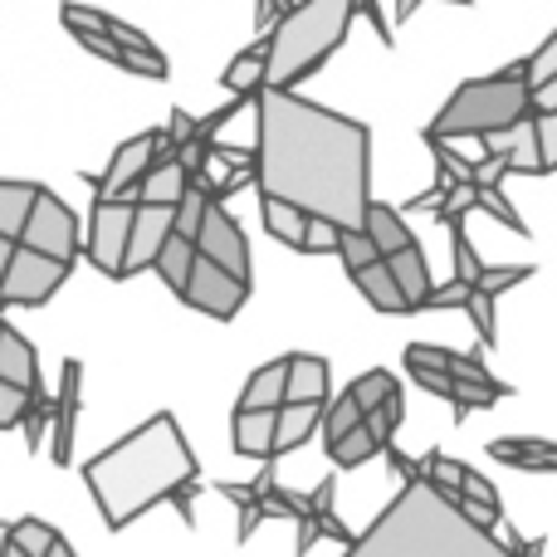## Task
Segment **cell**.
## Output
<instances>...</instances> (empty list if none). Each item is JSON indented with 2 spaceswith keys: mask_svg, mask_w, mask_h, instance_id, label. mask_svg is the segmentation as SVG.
Listing matches in <instances>:
<instances>
[{
  "mask_svg": "<svg viewBox=\"0 0 557 557\" xmlns=\"http://www.w3.org/2000/svg\"><path fill=\"white\" fill-rule=\"evenodd\" d=\"M255 186L308 221L362 231L372 206V133L367 123L304 94L255 98Z\"/></svg>",
  "mask_w": 557,
  "mask_h": 557,
  "instance_id": "obj_1",
  "label": "cell"
},
{
  "mask_svg": "<svg viewBox=\"0 0 557 557\" xmlns=\"http://www.w3.org/2000/svg\"><path fill=\"white\" fill-rule=\"evenodd\" d=\"M88 494H94L98 513L108 529H127L133 519H143L152 504H172L182 513V523H196V465L191 445H186L182 425L172 411H157L152 421H143L133 435H123L117 445H108L103 455L84 465Z\"/></svg>",
  "mask_w": 557,
  "mask_h": 557,
  "instance_id": "obj_2",
  "label": "cell"
},
{
  "mask_svg": "<svg viewBox=\"0 0 557 557\" xmlns=\"http://www.w3.org/2000/svg\"><path fill=\"white\" fill-rule=\"evenodd\" d=\"M343 557H509V548L494 533L474 529L425 480H411Z\"/></svg>",
  "mask_w": 557,
  "mask_h": 557,
  "instance_id": "obj_3",
  "label": "cell"
},
{
  "mask_svg": "<svg viewBox=\"0 0 557 557\" xmlns=\"http://www.w3.org/2000/svg\"><path fill=\"white\" fill-rule=\"evenodd\" d=\"M352 20H357V0H308V5H294L264 35V49H270L264 88L294 94V84H304L313 69H323L343 49Z\"/></svg>",
  "mask_w": 557,
  "mask_h": 557,
  "instance_id": "obj_4",
  "label": "cell"
},
{
  "mask_svg": "<svg viewBox=\"0 0 557 557\" xmlns=\"http://www.w3.org/2000/svg\"><path fill=\"white\" fill-rule=\"evenodd\" d=\"M523 117H533V88L519 84V78L490 74V78H470V84L455 88L445 98V108L435 113V123L425 127V137H435V143H455V137L490 143V137L513 133Z\"/></svg>",
  "mask_w": 557,
  "mask_h": 557,
  "instance_id": "obj_5",
  "label": "cell"
},
{
  "mask_svg": "<svg viewBox=\"0 0 557 557\" xmlns=\"http://www.w3.org/2000/svg\"><path fill=\"white\" fill-rule=\"evenodd\" d=\"M20 250L45 255L54 264H74L78 260V221L54 191H39L35 211L25 221V235H20Z\"/></svg>",
  "mask_w": 557,
  "mask_h": 557,
  "instance_id": "obj_6",
  "label": "cell"
},
{
  "mask_svg": "<svg viewBox=\"0 0 557 557\" xmlns=\"http://www.w3.org/2000/svg\"><path fill=\"white\" fill-rule=\"evenodd\" d=\"M162 152H166V137L162 133H137L133 143H123L113 157H108V172L103 176H88V186H94L98 201H127V196H137L143 176L152 172V162Z\"/></svg>",
  "mask_w": 557,
  "mask_h": 557,
  "instance_id": "obj_7",
  "label": "cell"
},
{
  "mask_svg": "<svg viewBox=\"0 0 557 557\" xmlns=\"http://www.w3.org/2000/svg\"><path fill=\"white\" fill-rule=\"evenodd\" d=\"M133 221H137V196H127V201H94V221H88V260L98 264V274L123 278V255H127Z\"/></svg>",
  "mask_w": 557,
  "mask_h": 557,
  "instance_id": "obj_8",
  "label": "cell"
},
{
  "mask_svg": "<svg viewBox=\"0 0 557 557\" xmlns=\"http://www.w3.org/2000/svg\"><path fill=\"white\" fill-rule=\"evenodd\" d=\"M64 278H69V264H54V260H45V255H29L15 245L10 270L0 278V304L5 308H39L59 294Z\"/></svg>",
  "mask_w": 557,
  "mask_h": 557,
  "instance_id": "obj_9",
  "label": "cell"
},
{
  "mask_svg": "<svg viewBox=\"0 0 557 557\" xmlns=\"http://www.w3.org/2000/svg\"><path fill=\"white\" fill-rule=\"evenodd\" d=\"M196 255L211 260L215 270H225L231 278H240V284H250V240H245L240 221H235L221 201L206 206L201 235H196Z\"/></svg>",
  "mask_w": 557,
  "mask_h": 557,
  "instance_id": "obj_10",
  "label": "cell"
},
{
  "mask_svg": "<svg viewBox=\"0 0 557 557\" xmlns=\"http://www.w3.org/2000/svg\"><path fill=\"white\" fill-rule=\"evenodd\" d=\"M182 298L196 308V313L215 318V323H231V318L245 308V298H250V284H240V278H231L225 270H215L211 260H201V255H196Z\"/></svg>",
  "mask_w": 557,
  "mask_h": 557,
  "instance_id": "obj_11",
  "label": "cell"
},
{
  "mask_svg": "<svg viewBox=\"0 0 557 557\" xmlns=\"http://www.w3.org/2000/svg\"><path fill=\"white\" fill-rule=\"evenodd\" d=\"M333 504H337V480H333V474H327V480L318 484L313 494H304V509H298V543H294L298 557L313 553L318 539H333V543H343V548H352L357 533L347 529L343 519H337Z\"/></svg>",
  "mask_w": 557,
  "mask_h": 557,
  "instance_id": "obj_12",
  "label": "cell"
},
{
  "mask_svg": "<svg viewBox=\"0 0 557 557\" xmlns=\"http://www.w3.org/2000/svg\"><path fill=\"white\" fill-rule=\"evenodd\" d=\"M172 225H176V206H143L137 201V221H133L127 255H123V278L152 270L157 255H162V245L172 240Z\"/></svg>",
  "mask_w": 557,
  "mask_h": 557,
  "instance_id": "obj_13",
  "label": "cell"
},
{
  "mask_svg": "<svg viewBox=\"0 0 557 557\" xmlns=\"http://www.w3.org/2000/svg\"><path fill=\"white\" fill-rule=\"evenodd\" d=\"M327 382H333V372H327L323 357L294 352V357H288L284 406H323V401H327Z\"/></svg>",
  "mask_w": 557,
  "mask_h": 557,
  "instance_id": "obj_14",
  "label": "cell"
},
{
  "mask_svg": "<svg viewBox=\"0 0 557 557\" xmlns=\"http://www.w3.org/2000/svg\"><path fill=\"white\" fill-rule=\"evenodd\" d=\"M191 186H196L191 172H186L172 152H162L152 162V172L143 176V186H137V201L143 206H182V196L191 191Z\"/></svg>",
  "mask_w": 557,
  "mask_h": 557,
  "instance_id": "obj_15",
  "label": "cell"
},
{
  "mask_svg": "<svg viewBox=\"0 0 557 557\" xmlns=\"http://www.w3.org/2000/svg\"><path fill=\"white\" fill-rule=\"evenodd\" d=\"M0 382L39 396V357H35V347H29V337H20L10 323L0 327Z\"/></svg>",
  "mask_w": 557,
  "mask_h": 557,
  "instance_id": "obj_16",
  "label": "cell"
},
{
  "mask_svg": "<svg viewBox=\"0 0 557 557\" xmlns=\"http://www.w3.org/2000/svg\"><path fill=\"white\" fill-rule=\"evenodd\" d=\"M362 235L376 245V255H382V260H392V255H401V250H411V245H421V240L411 235V225H406V215L396 211V206H382V201L367 206Z\"/></svg>",
  "mask_w": 557,
  "mask_h": 557,
  "instance_id": "obj_17",
  "label": "cell"
},
{
  "mask_svg": "<svg viewBox=\"0 0 557 557\" xmlns=\"http://www.w3.org/2000/svg\"><path fill=\"white\" fill-rule=\"evenodd\" d=\"M78 376H84V367H78V362H64V386H59V401H54V411H49V431H54V460H59V465H69V455H74Z\"/></svg>",
  "mask_w": 557,
  "mask_h": 557,
  "instance_id": "obj_18",
  "label": "cell"
},
{
  "mask_svg": "<svg viewBox=\"0 0 557 557\" xmlns=\"http://www.w3.org/2000/svg\"><path fill=\"white\" fill-rule=\"evenodd\" d=\"M386 270H392L396 278V288H401V298H406V313H421L425 308V298H431V264H425V250L421 245H411V250H401V255H392V260H382Z\"/></svg>",
  "mask_w": 557,
  "mask_h": 557,
  "instance_id": "obj_19",
  "label": "cell"
},
{
  "mask_svg": "<svg viewBox=\"0 0 557 557\" xmlns=\"http://www.w3.org/2000/svg\"><path fill=\"white\" fill-rule=\"evenodd\" d=\"M274 421L278 411H235L231 445L245 460H274Z\"/></svg>",
  "mask_w": 557,
  "mask_h": 557,
  "instance_id": "obj_20",
  "label": "cell"
},
{
  "mask_svg": "<svg viewBox=\"0 0 557 557\" xmlns=\"http://www.w3.org/2000/svg\"><path fill=\"white\" fill-rule=\"evenodd\" d=\"M264 64H270V49H264V39H255L245 54H235L231 64H225L221 84L231 88L240 103H255V98L264 94Z\"/></svg>",
  "mask_w": 557,
  "mask_h": 557,
  "instance_id": "obj_21",
  "label": "cell"
},
{
  "mask_svg": "<svg viewBox=\"0 0 557 557\" xmlns=\"http://www.w3.org/2000/svg\"><path fill=\"white\" fill-rule=\"evenodd\" d=\"M490 455L504 465H513V470H523V474H557V445L553 441H533V435H523V441H494Z\"/></svg>",
  "mask_w": 557,
  "mask_h": 557,
  "instance_id": "obj_22",
  "label": "cell"
},
{
  "mask_svg": "<svg viewBox=\"0 0 557 557\" xmlns=\"http://www.w3.org/2000/svg\"><path fill=\"white\" fill-rule=\"evenodd\" d=\"M352 284H357V294H362L367 304L376 308V313H392V318L406 313L401 288H396V278H392V270H386L382 260H372V264H362V270H352Z\"/></svg>",
  "mask_w": 557,
  "mask_h": 557,
  "instance_id": "obj_23",
  "label": "cell"
},
{
  "mask_svg": "<svg viewBox=\"0 0 557 557\" xmlns=\"http://www.w3.org/2000/svg\"><path fill=\"white\" fill-rule=\"evenodd\" d=\"M284 386H288V357H278V362L260 367V372L245 382L235 411H278V406H284Z\"/></svg>",
  "mask_w": 557,
  "mask_h": 557,
  "instance_id": "obj_24",
  "label": "cell"
},
{
  "mask_svg": "<svg viewBox=\"0 0 557 557\" xmlns=\"http://www.w3.org/2000/svg\"><path fill=\"white\" fill-rule=\"evenodd\" d=\"M39 191H45V186H35V182H0V240H15L20 245V235H25V221H29V211H35Z\"/></svg>",
  "mask_w": 557,
  "mask_h": 557,
  "instance_id": "obj_25",
  "label": "cell"
},
{
  "mask_svg": "<svg viewBox=\"0 0 557 557\" xmlns=\"http://www.w3.org/2000/svg\"><path fill=\"white\" fill-rule=\"evenodd\" d=\"M323 425V406H278V421H274V460L298 445L313 441V431Z\"/></svg>",
  "mask_w": 557,
  "mask_h": 557,
  "instance_id": "obj_26",
  "label": "cell"
},
{
  "mask_svg": "<svg viewBox=\"0 0 557 557\" xmlns=\"http://www.w3.org/2000/svg\"><path fill=\"white\" fill-rule=\"evenodd\" d=\"M191 264H196V245L182 240V235H172V240L162 245V255H157L152 270L162 274V284L172 288L176 298H182V294H186V278H191Z\"/></svg>",
  "mask_w": 557,
  "mask_h": 557,
  "instance_id": "obj_27",
  "label": "cell"
},
{
  "mask_svg": "<svg viewBox=\"0 0 557 557\" xmlns=\"http://www.w3.org/2000/svg\"><path fill=\"white\" fill-rule=\"evenodd\" d=\"M347 396L357 401V411H362V421L372 411H382L392 396H401V386H396V376L392 372H382V367H372V372H362L352 386H347Z\"/></svg>",
  "mask_w": 557,
  "mask_h": 557,
  "instance_id": "obj_28",
  "label": "cell"
},
{
  "mask_svg": "<svg viewBox=\"0 0 557 557\" xmlns=\"http://www.w3.org/2000/svg\"><path fill=\"white\" fill-rule=\"evenodd\" d=\"M260 215H264V231H270L278 245H288V250H298V245H304L308 215H298L294 206H284V201H270V196H260Z\"/></svg>",
  "mask_w": 557,
  "mask_h": 557,
  "instance_id": "obj_29",
  "label": "cell"
},
{
  "mask_svg": "<svg viewBox=\"0 0 557 557\" xmlns=\"http://www.w3.org/2000/svg\"><path fill=\"white\" fill-rule=\"evenodd\" d=\"M357 425H362V411H357V401L352 396H337L333 406H323V425H318V435H323V445H327V455L337 450V445L347 441V435L357 431Z\"/></svg>",
  "mask_w": 557,
  "mask_h": 557,
  "instance_id": "obj_30",
  "label": "cell"
},
{
  "mask_svg": "<svg viewBox=\"0 0 557 557\" xmlns=\"http://www.w3.org/2000/svg\"><path fill=\"white\" fill-rule=\"evenodd\" d=\"M5 543L15 553H25V557H49V548L59 543V533L49 529V523H39V519H20V523H10Z\"/></svg>",
  "mask_w": 557,
  "mask_h": 557,
  "instance_id": "obj_31",
  "label": "cell"
},
{
  "mask_svg": "<svg viewBox=\"0 0 557 557\" xmlns=\"http://www.w3.org/2000/svg\"><path fill=\"white\" fill-rule=\"evenodd\" d=\"M509 386H470V382H455L450 386V411H455V425L470 421V411H484V406L504 401Z\"/></svg>",
  "mask_w": 557,
  "mask_h": 557,
  "instance_id": "obj_32",
  "label": "cell"
},
{
  "mask_svg": "<svg viewBox=\"0 0 557 557\" xmlns=\"http://www.w3.org/2000/svg\"><path fill=\"white\" fill-rule=\"evenodd\" d=\"M533 274H539V270H533V264H494V270H490V264H484V274L474 278L470 288H474V294H484V298H499V294H509V288L529 284Z\"/></svg>",
  "mask_w": 557,
  "mask_h": 557,
  "instance_id": "obj_33",
  "label": "cell"
},
{
  "mask_svg": "<svg viewBox=\"0 0 557 557\" xmlns=\"http://www.w3.org/2000/svg\"><path fill=\"white\" fill-rule=\"evenodd\" d=\"M450 382H470V386H504L499 376H490V367L480 362V357H470V352H450L445 347V367H441Z\"/></svg>",
  "mask_w": 557,
  "mask_h": 557,
  "instance_id": "obj_34",
  "label": "cell"
},
{
  "mask_svg": "<svg viewBox=\"0 0 557 557\" xmlns=\"http://www.w3.org/2000/svg\"><path fill=\"white\" fill-rule=\"evenodd\" d=\"M401 416H406L401 396H392V401H386L382 411H372V416H367V421H362V425H367V435H372V441L382 445V455L396 445V431H401Z\"/></svg>",
  "mask_w": 557,
  "mask_h": 557,
  "instance_id": "obj_35",
  "label": "cell"
},
{
  "mask_svg": "<svg viewBox=\"0 0 557 557\" xmlns=\"http://www.w3.org/2000/svg\"><path fill=\"white\" fill-rule=\"evenodd\" d=\"M460 504H480L484 513H494V519L504 523V504H499V490H494V484L484 480L480 470H470V465H465V480H460Z\"/></svg>",
  "mask_w": 557,
  "mask_h": 557,
  "instance_id": "obj_36",
  "label": "cell"
},
{
  "mask_svg": "<svg viewBox=\"0 0 557 557\" xmlns=\"http://www.w3.org/2000/svg\"><path fill=\"white\" fill-rule=\"evenodd\" d=\"M529 133H533V147H539V172L543 176L557 172V113L529 117Z\"/></svg>",
  "mask_w": 557,
  "mask_h": 557,
  "instance_id": "obj_37",
  "label": "cell"
},
{
  "mask_svg": "<svg viewBox=\"0 0 557 557\" xmlns=\"http://www.w3.org/2000/svg\"><path fill=\"white\" fill-rule=\"evenodd\" d=\"M372 455H382V445L367 435V425H357V431L333 450V465H337V470H357V465H367Z\"/></svg>",
  "mask_w": 557,
  "mask_h": 557,
  "instance_id": "obj_38",
  "label": "cell"
},
{
  "mask_svg": "<svg viewBox=\"0 0 557 557\" xmlns=\"http://www.w3.org/2000/svg\"><path fill=\"white\" fill-rule=\"evenodd\" d=\"M450 250H455V278H460V284H474V278L484 274V260L474 255V245H470V235H465V225H455V231H450Z\"/></svg>",
  "mask_w": 557,
  "mask_h": 557,
  "instance_id": "obj_39",
  "label": "cell"
},
{
  "mask_svg": "<svg viewBox=\"0 0 557 557\" xmlns=\"http://www.w3.org/2000/svg\"><path fill=\"white\" fill-rule=\"evenodd\" d=\"M474 211H490L494 221H504V225H509V231L529 235V225H523V215L513 211L509 201H504V191H474Z\"/></svg>",
  "mask_w": 557,
  "mask_h": 557,
  "instance_id": "obj_40",
  "label": "cell"
},
{
  "mask_svg": "<svg viewBox=\"0 0 557 557\" xmlns=\"http://www.w3.org/2000/svg\"><path fill=\"white\" fill-rule=\"evenodd\" d=\"M465 313H470L480 343L494 347V333H499V327H494V298H484V294H474V288H470V298H465Z\"/></svg>",
  "mask_w": 557,
  "mask_h": 557,
  "instance_id": "obj_41",
  "label": "cell"
},
{
  "mask_svg": "<svg viewBox=\"0 0 557 557\" xmlns=\"http://www.w3.org/2000/svg\"><path fill=\"white\" fill-rule=\"evenodd\" d=\"M557 78V29L548 39H543V49L529 59V88H543V84H553Z\"/></svg>",
  "mask_w": 557,
  "mask_h": 557,
  "instance_id": "obj_42",
  "label": "cell"
},
{
  "mask_svg": "<svg viewBox=\"0 0 557 557\" xmlns=\"http://www.w3.org/2000/svg\"><path fill=\"white\" fill-rule=\"evenodd\" d=\"M337 225H327V221H308V231H304V245L298 250L304 255H337Z\"/></svg>",
  "mask_w": 557,
  "mask_h": 557,
  "instance_id": "obj_43",
  "label": "cell"
},
{
  "mask_svg": "<svg viewBox=\"0 0 557 557\" xmlns=\"http://www.w3.org/2000/svg\"><path fill=\"white\" fill-rule=\"evenodd\" d=\"M117 69H127V74H143V78H166L162 49H137V54H123V59H117Z\"/></svg>",
  "mask_w": 557,
  "mask_h": 557,
  "instance_id": "obj_44",
  "label": "cell"
},
{
  "mask_svg": "<svg viewBox=\"0 0 557 557\" xmlns=\"http://www.w3.org/2000/svg\"><path fill=\"white\" fill-rule=\"evenodd\" d=\"M465 298H470V284H460V278H450V284H435L431 298H425V308H465Z\"/></svg>",
  "mask_w": 557,
  "mask_h": 557,
  "instance_id": "obj_45",
  "label": "cell"
},
{
  "mask_svg": "<svg viewBox=\"0 0 557 557\" xmlns=\"http://www.w3.org/2000/svg\"><path fill=\"white\" fill-rule=\"evenodd\" d=\"M357 15H362V20H367V25H372V29H376V39H382V45H386V49H392V45H396V35H392V25H386L382 5H372V0H367V5H357Z\"/></svg>",
  "mask_w": 557,
  "mask_h": 557,
  "instance_id": "obj_46",
  "label": "cell"
},
{
  "mask_svg": "<svg viewBox=\"0 0 557 557\" xmlns=\"http://www.w3.org/2000/svg\"><path fill=\"white\" fill-rule=\"evenodd\" d=\"M504 548H509V557H543L548 553V539H523V533H509Z\"/></svg>",
  "mask_w": 557,
  "mask_h": 557,
  "instance_id": "obj_47",
  "label": "cell"
},
{
  "mask_svg": "<svg viewBox=\"0 0 557 557\" xmlns=\"http://www.w3.org/2000/svg\"><path fill=\"white\" fill-rule=\"evenodd\" d=\"M416 376V386H421V392H431V396H441V401H450V376L445 372H411Z\"/></svg>",
  "mask_w": 557,
  "mask_h": 557,
  "instance_id": "obj_48",
  "label": "cell"
},
{
  "mask_svg": "<svg viewBox=\"0 0 557 557\" xmlns=\"http://www.w3.org/2000/svg\"><path fill=\"white\" fill-rule=\"evenodd\" d=\"M539 113H557V78L543 84V88H533V117Z\"/></svg>",
  "mask_w": 557,
  "mask_h": 557,
  "instance_id": "obj_49",
  "label": "cell"
},
{
  "mask_svg": "<svg viewBox=\"0 0 557 557\" xmlns=\"http://www.w3.org/2000/svg\"><path fill=\"white\" fill-rule=\"evenodd\" d=\"M10 255H15V240H0V278L10 270Z\"/></svg>",
  "mask_w": 557,
  "mask_h": 557,
  "instance_id": "obj_50",
  "label": "cell"
},
{
  "mask_svg": "<svg viewBox=\"0 0 557 557\" xmlns=\"http://www.w3.org/2000/svg\"><path fill=\"white\" fill-rule=\"evenodd\" d=\"M49 557H78V553H74V548H69V543H64V539H59V543H54V548H49Z\"/></svg>",
  "mask_w": 557,
  "mask_h": 557,
  "instance_id": "obj_51",
  "label": "cell"
},
{
  "mask_svg": "<svg viewBox=\"0 0 557 557\" xmlns=\"http://www.w3.org/2000/svg\"><path fill=\"white\" fill-rule=\"evenodd\" d=\"M0 557H25V553H15V548H10V543H0Z\"/></svg>",
  "mask_w": 557,
  "mask_h": 557,
  "instance_id": "obj_52",
  "label": "cell"
},
{
  "mask_svg": "<svg viewBox=\"0 0 557 557\" xmlns=\"http://www.w3.org/2000/svg\"><path fill=\"white\" fill-rule=\"evenodd\" d=\"M0 327H5V318H0Z\"/></svg>",
  "mask_w": 557,
  "mask_h": 557,
  "instance_id": "obj_53",
  "label": "cell"
}]
</instances>
